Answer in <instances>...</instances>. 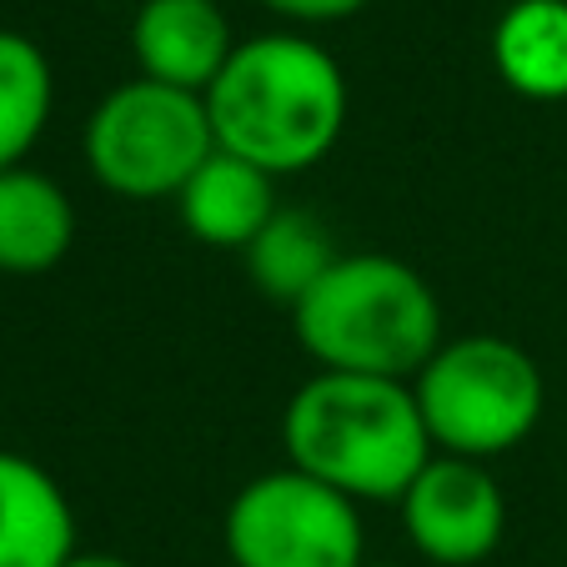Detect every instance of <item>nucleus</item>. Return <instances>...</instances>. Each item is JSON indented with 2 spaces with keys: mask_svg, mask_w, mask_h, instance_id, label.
<instances>
[{
  "mask_svg": "<svg viewBox=\"0 0 567 567\" xmlns=\"http://www.w3.org/2000/svg\"><path fill=\"white\" fill-rule=\"evenodd\" d=\"M493 65L523 101H567V0H513L493 31Z\"/></svg>",
  "mask_w": 567,
  "mask_h": 567,
  "instance_id": "nucleus-12",
  "label": "nucleus"
},
{
  "mask_svg": "<svg viewBox=\"0 0 567 567\" xmlns=\"http://www.w3.org/2000/svg\"><path fill=\"white\" fill-rule=\"evenodd\" d=\"M206 111L216 146L281 182L311 172L337 146L347 126V75L307 35H251L206 91Z\"/></svg>",
  "mask_w": 567,
  "mask_h": 567,
  "instance_id": "nucleus-2",
  "label": "nucleus"
},
{
  "mask_svg": "<svg viewBox=\"0 0 567 567\" xmlns=\"http://www.w3.org/2000/svg\"><path fill=\"white\" fill-rule=\"evenodd\" d=\"M231 21L216 0H141L131 21V51L146 81L206 96L236 55Z\"/></svg>",
  "mask_w": 567,
  "mask_h": 567,
  "instance_id": "nucleus-8",
  "label": "nucleus"
},
{
  "mask_svg": "<svg viewBox=\"0 0 567 567\" xmlns=\"http://www.w3.org/2000/svg\"><path fill=\"white\" fill-rule=\"evenodd\" d=\"M261 6L287 16V21H301V25H332V21H347V16L367 11L372 0H261Z\"/></svg>",
  "mask_w": 567,
  "mask_h": 567,
  "instance_id": "nucleus-15",
  "label": "nucleus"
},
{
  "mask_svg": "<svg viewBox=\"0 0 567 567\" xmlns=\"http://www.w3.org/2000/svg\"><path fill=\"white\" fill-rule=\"evenodd\" d=\"M75 553V513L61 482L0 447V567H65Z\"/></svg>",
  "mask_w": 567,
  "mask_h": 567,
  "instance_id": "nucleus-10",
  "label": "nucleus"
},
{
  "mask_svg": "<svg viewBox=\"0 0 567 567\" xmlns=\"http://www.w3.org/2000/svg\"><path fill=\"white\" fill-rule=\"evenodd\" d=\"M412 392L432 447L487 462L533 437L547 386L537 362L507 337H452L412 377Z\"/></svg>",
  "mask_w": 567,
  "mask_h": 567,
  "instance_id": "nucleus-4",
  "label": "nucleus"
},
{
  "mask_svg": "<svg viewBox=\"0 0 567 567\" xmlns=\"http://www.w3.org/2000/svg\"><path fill=\"white\" fill-rule=\"evenodd\" d=\"M216 151L206 96L161 86V81H126L106 91L86 121V166L111 196L126 202H161L176 196Z\"/></svg>",
  "mask_w": 567,
  "mask_h": 567,
  "instance_id": "nucleus-5",
  "label": "nucleus"
},
{
  "mask_svg": "<svg viewBox=\"0 0 567 567\" xmlns=\"http://www.w3.org/2000/svg\"><path fill=\"white\" fill-rule=\"evenodd\" d=\"M287 467L362 503H402L437 457L412 382L357 372H317L281 412Z\"/></svg>",
  "mask_w": 567,
  "mask_h": 567,
  "instance_id": "nucleus-1",
  "label": "nucleus"
},
{
  "mask_svg": "<svg viewBox=\"0 0 567 567\" xmlns=\"http://www.w3.org/2000/svg\"><path fill=\"white\" fill-rule=\"evenodd\" d=\"M231 567H362L367 537L357 503L297 467L251 477L221 523Z\"/></svg>",
  "mask_w": 567,
  "mask_h": 567,
  "instance_id": "nucleus-6",
  "label": "nucleus"
},
{
  "mask_svg": "<svg viewBox=\"0 0 567 567\" xmlns=\"http://www.w3.org/2000/svg\"><path fill=\"white\" fill-rule=\"evenodd\" d=\"M176 212L192 241L216 251H247L261 226L281 212L277 176L216 146L196 166L192 182L176 192Z\"/></svg>",
  "mask_w": 567,
  "mask_h": 567,
  "instance_id": "nucleus-9",
  "label": "nucleus"
},
{
  "mask_svg": "<svg viewBox=\"0 0 567 567\" xmlns=\"http://www.w3.org/2000/svg\"><path fill=\"white\" fill-rule=\"evenodd\" d=\"M55 106V75L45 51L0 25V172L25 166Z\"/></svg>",
  "mask_w": 567,
  "mask_h": 567,
  "instance_id": "nucleus-14",
  "label": "nucleus"
},
{
  "mask_svg": "<svg viewBox=\"0 0 567 567\" xmlns=\"http://www.w3.org/2000/svg\"><path fill=\"white\" fill-rule=\"evenodd\" d=\"M75 247V206L55 176L35 166L0 172V271L41 277Z\"/></svg>",
  "mask_w": 567,
  "mask_h": 567,
  "instance_id": "nucleus-11",
  "label": "nucleus"
},
{
  "mask_svg": "<svg viewBox=\"0 0 567 567\" xmlns=\"http://www.w3.org/2000/svg\"><path fill=\"white\" fill-rule=\"evenodd\" d=\"M291 327L317 372L412 382L442 347V301L417 267L362 251L337 257V267L291 307Z\"/></svg>",
  "mask_w": 567,
  "mask_h": 567,
  "instance_id": "nucleus-3",
  "label": "nucleus"
},
{
  "mask_svg": "<svg viewBox=\"0 0 567 567\" xmlns=\"http://www.w3.org/2000/svg\"><path fill=\"white\" fill-rule=\"evenodd\" d=\"M362 567H392V563H362Z\"/></svg>",
  "mask_w": 567,
  "mask_h": 567,
  "instance_id": "nucleus-17",
  "label": "nucleus"
},
{
  "mask_svg": "<svg viewBox=\"0 0 567 567\" xmlns=\"http://www.w3.org/2000/svg\"><path fill=\"white\" fill-rule=\"evenodd\" d=\"M65 567H136V563H126L121 553H91V547H81V553H75Z\"/></svg>",
  "mask_w": 567,
  "mask_h": 567,
  "instance_id": "nucleus-16",
  "label": "nucleus"
},
{
  "mask_svg": "<svg viewBox=\"0 0 567 567\" xmlns=\"http://www.w3.org/2000/svg\"><path fill=\"white\" fill-rule=\"evenodd\" d=\"M402 523L422 557L442 567H472L503 543L507 497L487 462L437 452L402 497Z\"/></svg>",
  "mask_w": 567,
  "mask_h": 567,
  "instance_id": "nucleus-7",
  "label": "nucleus"
},
{
  "mask_svg": "<svg viewBox=\"0 0 567 567\" xmlns=\"http://www.w3.org/2000/svg\"><path fill=\"white\" fill-rule=\"evenodd\" d=\"M241 257H247V271L261 297L281 301V307H297L337 267L342 251L332 247V226L321 221V216L301 212V206H281Z\"/></svg>",
  "mask_w": 567,
  "mask_h": 567,
  "instance_id": "nucleus-13",
  "label": "nucleus"
}]
</instances>
